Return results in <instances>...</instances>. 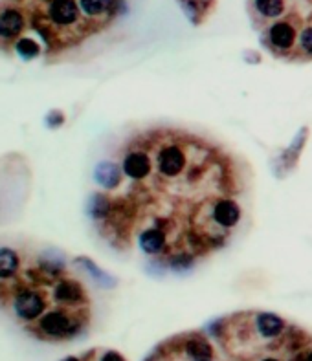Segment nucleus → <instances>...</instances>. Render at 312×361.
Here are the masks:
<instances>
[{
	"label": "nucleus",
	"instance_id": "obj_19",
	"mask_svg": "<svg viewBox=\"0 0 312 361\" xmlns=\"http://www.w3.org/2000/svg\"><path fill=\"white\" fill-rule=\"evenodd\" d=\"M13 50L15 54H17L23 61H26V63L37 59V57H41L42 54L41 44H39L35 39H32V37H20V39L13 44Z\"/></svg>",
	"mask_w": 312,
	"mask_h": 361
},
{
	"label": "nucleus",
	"instance_id": "obj_20",
	"mask_svg": "<svg viewBox=\"0 0 312 361\" xmlns=\"http://www.w3.org/2000/svg\"><path fill=\"white\" fill-rule=\"evenodd\" d=\"M180 8H182V11L186 13V17L189 18V23H200L204 9L200 8V4H198L197 0H180Z\"/></svg>",
	"mask_w": 312,
	"mask_h": 361
},
{
	"label": "nucleus",
	"instance_id": "obj_22",
	"mask_svg": "<svg viewBox=\"0 0 312 361\" xmlns=\"http://www.w3.org/2000/svg\"><path fill=\"white\" fill-rule=\"evenodd\" d=\"M299 54L312 57V26H305L298 35Z\"/></svg>",
	"mask_w": 312,
	"mask_h": 361
},
{
	"label": "nucleus",
	"instance_id": "obj_5",
	"mask_svg": "<svg viewBox=\"0 0 312 361\" xmlns=\"http://www.w3.org/2000/svg\"><path fill=\"white\" fill-rule=\"evenodd\" d=\"M50 298L55 307L88 308L87 290L78 279L68 277V275H64L52 284Z\"/></svg>",
	"mask_w": 312,
	"mask_h": 361
},
{
	"label": "nucleus",
	"instance_id": "obj_2",
	"mask_svg": "<svg viewBox=\"0 0 312 361\" xmlns=\"http://www.w3.org/2000/svg\"><path fill=\"white\" fill-rule=\"evenodd\" d=\"M50 292L41 284L20 283L13 292L9 293V308L11 314L24 325H33L50 307Z\"/></svg>",
	"mask_w": 312,
	"mask_h": 361
},
{
	"label": "nucleus",
	"instance_id": "obj_18",
	"mask_svg": "<svg viewBox=\"0 0 312 361\" xmlns=\"http://www.w3.org/2000/svg\"><path fill=\"white\" fill-rule=\"evenodd\" d=\"M253 9L265 20H274L284 15L287 2L284 0H253Z\"/></svg>",
	"mask_w": 312,
	"mask_h": 361
},
{
	"label": "nucleus",
	"instance_id": "obj_26",
	"mask_svg": "<svg viewBox=\"0 0 312 361\" xmlns=\"http://www.w3.org/2000/svg\"><path fill=\"white\" fill-rule=\"evenodd\" d=\"M197 2H198V4H200L202 9H206L208 6L211 4V0H197Z\"/></svg>",
	"mask_w": 312,
	"mask_h": 361
},
{
	"label": "nucleus",
	"instance_id": "obj_13",
	"mask_svg": "<svg viewBox=\"0 0 312 361\" xmlns=\"http://www.w3.org/2000/svg\"><path fill=\"white\" fill-rule=\"evenodd\" d=\"M253 326L263 339H275L283 336L287 323H284L283 317L275 316L272 312H259V314H256Z\"/></svg>",
	"mask_w": 312,
	"mask_h": 361
},
{
	"label": "nucleus",
	"instance_id": "obj_27",
	"mask_svg": "<svg viewBox=\"0 0 312 361\" xmlns=\"http://www.w3.org/2000/svg\"><path fill=\"white\" fill-rule=\"evenodd\" d=\"M61 361H81V360H79V357H76V356H68V357H63Z\"/></svg>",
	"mask_w": 312,
	"mask_h": 361
},
{
	"label": "nucleus",
	"instance_id": "obj_29",
	"mask_svg": "<svg viewBox=\"0 0 312 361\" xmlns=\"http://www.w3.org/2000/svg\"><path fill=\"white\" fill-rule=\"evenodd\" d=\"M307 360L312 361V350H308V353H307Z\"/></svg>",
	"mask_w": 312,
	"mask_h": 361
},
{
	"label": "nucleus",
	"instance_id": "obj_10",
	"mask_svg": "<svg viewBox=\"0 0 312 361\" xmlns=\"http://www.w3.org/2000/svg\"><path fill=\"white\" fill-rule=\"evenodd\" d=\"M298 30L289 20H275L268 32H266V42L272 50L277 54H287L296 46L298 42Z\"/></svg>",
	"mask_w": 312,
	"mask_h": 361
},
{
	"label": "nucleus",
	"instance_id": "obj_15",
	"mask_svg": "<svg viewBox=\"0 0 312 361\" xmlns=\"http://www.w3.org/2000/svg\"><path fill=\"white\" fill-rule=\"evenodd\" d=\"M112 213V197L107 191L92 192L87 202V215L90 216L96 224H103Z\"/></svg>",
	"mask_w": 312,
	"mask_h": 361
},
{
	"label": "nucleus",
	"instance_id": "obj_8",
	"mask_svg": "<svg viewBox=\"0 0 312 361\" xmlns=\"http://www.w3.org/2000/svg\"><path fill=\"white\" fill-rule=\"evenodd\" d=\"M26 30L23 9L8 6L0 9V44H15Z\"/></svg>",
	"mask_w": 312,
	"mask_h": 361
},
{
	"label": "nucleus",
	"instance_id": "obj_17",
	"mask_svg": "<svg viewBox=\"0 0 312 361\" xmlns=\"http://www.w3.org/2000/svg\"><path fill=\"white\" fill-rule=\"evenodd\" d=\"M307 136H308V128L303 127L296 137L292 140V143L289 145V149H284L283 154L280 156V164H281V169L290 173L294 169V165L298 164V158L301 154L303 147H305V142H307Z\"/></svg>",
	"mask_w": 312,
	"mask_h": 361
},
{
	"label": "nucleus",
	"instance_id": "obj_9",
	"mask_svg": "<svg viewBox=\"0 0 312 361\" xmlns=\"http://www.w3.org/2000/svg\"><path fill=\"white\" fill-rule=\"evenodd\" d=\"M241 216H243L241 204L235 198L226 197V195L217 198L211 206V220L220 229H224L226 233H229V229H234L241 222Z\"/></svg>",
	"mask_w": 312,
	"mask_h": 361
},
{
	"label": "nucleus",
	"instance_id": "obj_14",
	"mask_svg": "<svg viewBox=\"0 0 312 361\" xmlns=\"http://www.w3.org/2000/svg\"><path fill=\"white\" fill-rule=\"evenodd\" d=\"M73 264L78 266L81 271H85L87 275H90V279L94 281L97 286H101V288L110 290V288H114L116 284H118V279H116V277H112L109 271L101 270L100 266L92 261L90 257H87V255L76 257V259H73Z\"/></svg>",
	"mask_w": 312,
	"mask_h": 361
},
{
	"label": "nucleus",
	"instance_id": "obj_3",
	"mask_svg": "<svg viewBox=\"0 0 312 361\" xmlns=\"http://www.w3.org/2000/svg\"><path fill=\"white\" fill-rule=\"evenodd\" d=\"M189 147H191V143H182L179 140H173V137L165 143L156 145L152 165H155L160 178L176 180L179 176L186 174V171H189Z\"/></svg>",
	"mask_w": 312,
	"mask_h": 361
},
{
	"label": "nucleus",
	"instance_id": "obj_11",
	"mask_svg": "<svg viewBox=\"0 0 312 361\" xmlns=\"http://www.w3.org/2000/svg\"><path fill=\"white\" fill-rule=\"evenodd\" d=\"M83 17L88 20L112 18L125 9V0H78Z\"/></svg>",
	"mask_w": 312,
	"mask_h": 361
},
{
	"label": "nucleus",
	"instance_id": "obj_30",
	"mask_svg": "<svg viewBox=\"0 0 312 361\" xmlns=\"http://www.w3.org/2000/svg\"><path fill=\"white\" fill-rule=\"evenodd\" d=\"M211 361H213V360H211Z\"/></svg>",
	"mask_w": 312,
	"mask_h": 361
},
{
	"label": "nucleus",
	"instance_id": "obj_6",
	"mask_svg": "<svg viewBox=\"0 0 312 361\" xmlns=\"http://www.w3.org/2000/svg\"><path fill=\"white\" fill-rule=\"evenodd\" d=\"M24 261L17 247L0 246V290L13 292L24 281Z\"/></svg>",
	"mask_w": 312,
	"mask_h": 361
},
{
	"label": "nucleus",
	"instance_id": "obj_21",
	"mask_svg": "<svg viewBox=\"0 0 312 361\" xmlns=\"http://www.w3.org/2000/svg\"><path fill=\"white\" fill-rule=\"evenodd\" d=\"M66 123V114H64L61 109H52L46 112L44 116V125L46 128H50V130H57L63 125Z\"/></svg>",
	"mask_w": 312,
	"mask_h": 361
},
{
	"label": "nucleus",
	"instance_id": "obj_12",
	"mask_svg": "<svg viewBox=\"0 0 312 361\" xmlns=\"http://www.w3.org/2000/svg\"><path fill=\"white\" fill-rule=\"evenodd\" d=\"M94 182L100 185L103 191H116V189L124 183V169H121V164H116L112 160H101L97 161L96 167H94Z\"/></svg>",
	"mask_w": 312,
	"mask_h": 361
},
{
	"label": "nucleus",
	"instance_id": "obj_7",
	"mask_svg": "<svg viewBox=\"0 0 312 361\" xmlns=\"http://www.w3.org/2000/svg\"><path fill=\"white\" fill-rule=\"evenodd\" d=\"M121 169H124V174L128 180L138 183L145 182L152 173V158L147 151V147H131L121 158Z\"/></svg>",
	"mask_w": 312,
	"mask_h": 361
},
{
	"label": "nucleus",
	"instance_id": "obj_28",
	"mask_svg": "<svg viewBox=\"0 0 312 361\" xmlns=\"http://www.w3.org/2000/svg\"><path fill=\"white\" fill-rule=\"evenodd\" d=\"M261 361H280V360H277V357H265V360H261Z\"/></svg>",
	"mask_w": 312,
	"mask_h": 361
},
{
	"label": "nucleus",
	"instance_id": "obj_24",
	"mask_svg": "<svg viewBox=\"0 0 312 361\" xmlns=\"http://www.w3.org/2000/svg\"><path fill=\"white\" fill-rule=\"evenodd\" d=\"M244 61L248 64H259L261 63V55L257 54L256 50H246L244 51Z\"/></svg>",
	"mask_w": 312,
	"mask_h": 361
},
{
	"label": "nucleus",
	"instance_id": "obj_25",
	"mask_svg": "<svg viewBox=\"0 0 312 361\" xmlns=\"http://www.w3.org/2000/svg\"><path fill=\"white\" fill-rule=\"evenodd\" d=\"M290 361H308L307 360V353H298L296 356H292V360Z\"/></svg>",
	"mask_w": 312,
	"mask_h": 361
},
{
	"label": "nucleus",
	"instance_id": "obj_4",
	"mask_svg": "<svg viewBox=\"0 0 312 361\" xmlns=\"http://www.w3.org/2000/svg\"><path fill=\"white\" fill-rule=\"evenodd\" d=\"M44 15L46 24L52 27V32L73 30L81 24L83 18L78 0H48Z\"/></svg>",
	"mask_w": 312,
	"mask_h": 361
},
{
	"label": "nucleus",
	"instance_id": "obj_16",
	"mask_svg": "<svg viewBox=\"0 0 312 361\" xmlns=\"http://www.w3.org/2000/svg\"><path fill=\"white\" fill-rule=\"evenodd\" d=\"M184 354L191 361H211L215 353H213V347L208 341V338L200 334H193L184 341Z\"/></svg>",
	"mask_w": 312,
	"mask_h": 361
},
{
	"label": "nucleus",
	"instance_id": "obj_23",
	"mask_svg": "<svg viewBox=\"0 0 312 361\" xmlns=\"http://www.w3.org/2000/svg\"><path fill=\"white\" fill-rule=\"evenodd\" d=\"M100 361H127L124 356L116 350H105V353L100 356Z\"/></svg>",
	"mask_w": 312,
	"mask_h": 361
},
{
	"label": "nucleus",
	"instance_id": "obj_1",
	"mask_svg": "<svg viewBox=\"0 0 312 361\" xmlns=\"http://www.w3.org/2000/svg\"><path fill=\"white\" fill-rule=\"evenodd\" d=\"M87 310L88 308H48L33 325L28 326V330L46 341H68L78 338L87 326Z\"/></svg>",
	"mask_w": 312,
	"mask_h": 361
}]
</instances>
